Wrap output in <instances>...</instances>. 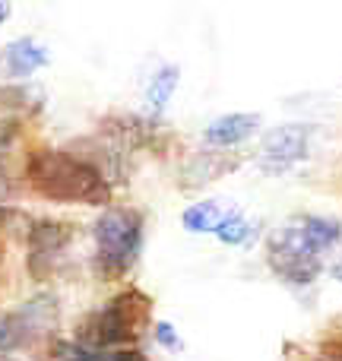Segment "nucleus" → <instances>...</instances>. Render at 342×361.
Masks as SVG:
<instances>
[{
  "instance_id": "obj_1",
  "label": "nucleus",
  "mask_w": 342,
  "mask_h": 361,
  "mask_svg": "<svg viewBox=\"0 0 342 361\" xmlns=\"http://www.w3.org/2000/svg\"><path fill=\"white\" fill-rule=\"evenodd\" d=\"M32 190L54 203L105 206L111 203V180L99 162L70 149H38L25 165Z\"/></svg>"
},
{
  "instance_id": "obj_2",
  "label": "nucleus",
  "mask_w": 342,
  "mask_h": 361,
  "mask_svg": "<svg viewBox=\"0 0 342 361\" xmlns=\"http://www.w3.org/2000/svg\"><path fill=\"white\" fill-rule=\"evenodd\" d=\"M152 317V298L143 295L140 288H127V292L114 295L105 307H99L95 314H89L83 324L80 343L89 349H114V345L137 343L146 333Z\"/></svg>"
},
{
  "instance_id": "obj_3",
  "label": "nucleus",
  "mask_w": 342,
  "mask_h": 361,
  "mask_svg": "<svg viewBox=\"0 0 342 361\" xmlns=\"http://www.w3.org/2000/svg\"><path fill=\"white\" fill-rule=\"evenodd\" d=\"M95 260L111 279L130 273L143 254V212L133 206H108L92 225Z\"/></svg>"
},
{
  "instance_id": "obj_4",
  "label": "nucleus",
  "mask_w": 342,
  "mask_h": 361,
  "mask_svg": "<svg viewBox=\"0 0 342 361\" xmlns=\"http://www.w3.org/2000/svg\"><path fill=\"white\" fill-rule=\"evenodd\" d=\"M267 263L286 286H311L324 269V254L314 247V241L305 235L298 216L267 238Z\"/></svg>"
},
{
  "instance_id": "obj_5",
  "label": "nucleus",
  "mask_w": 342,
  "mask_h": 361,
  "mask_svg": "<svg viewBox=\"0 0 342 361\" xmlns=\"http://www.w3.org/2000/svg\"><path fill=\"white\" fill-rule=\"evenodd\" d=\"M54 320H57V305L48 295H38V298L25 301L19 311L0 317V355H10V349L32 345L38 336L51 333Z\"/></svg>"
},
{
  "instance_id": "obj_6",
  "label": "nucleus",
  "mask_w": 342,
  "mask_h": 361,
  "mask_svg": "<svg viewBox=\"0 0 342 361\" xmlns=\"http://www.w3.org/2000/svg\"><path fill=\"white\" fill-rule=\"evenodd\" d=\"M311 140L314 127L311 124H279L263 137L260 143V169L267 175H286L295 165H301L311 156Z\"/></svg>"
},
{
  "instance_id": "obj_7",
  "label": "nucleus",
  "mask_w": 342,
  "mask_h": 361,
  "mask_svg": "<svg viewBox=\"0 0 342 361\" xmlns=\"http://www.w3.org/2000/svg\"><path fill=\"white\" fill-rule=\"evenodd\" d=\"M25 238H29V269L32 276L42 279L54 269V263L63 257L67 244L73 241V225L57 222V219H42L25 231Z\"/></svg>"
},
{
  "instance_id": "obj_8",
  "label": "nucleus",
  "mask_w": 342,
  "mask_h": 361,
  "mask_svg": "<svg viewBox=\"0 0 342 361\" xmlns=\"http://www.w3.org/2000/svg\"><path fill=\"white\" fill-rule=\"evenodd\" d=\"M257 130H260V114H248V111L222 114V118L206 124L203 143L209 149H235V146L248 143Z\"/></svg>"
},
{
  "instance_id": "obj_9",
  "label": "nucleus",
  "mask_w": 342,
  "mask_h": 361,
  "mask_svg": "<svg viewBox=\"0 0 342 361\" xmlns=\"http://www.w3.org/2000/svg\"><path fill=\"white\" fill-rule=\"evenodd\" d=\"M0 61H4V70L6 76H13V80H25V76H32L35 70L48 67L51 54L44 44H38L35 38H16V42H10L4 48V54H0Z\"/></svg>"
},
{
  "instance_id": "obj_10",
  "label": "nucleus",
  "mask_w": 342,
  "mask_h": 361,
  "mask_svg": "<svg viewBox=\"0 0 342 361\" xmlns=\"http://www.w3.org/2000/svg\"><path fill=\"white\" fill-rule=\"evenodd\" d=\"M225 212L228 209H225L222 203H216V200H200V203L187 206L181 222H184V228L193 231V235H216V228L222 225Z\"/></svg>"
},
{
  "instance_id": "obj_11",
  "label": "nucleus",
  "mask_w": 342,
  "mask_h": 361,
  "mask_svg": "<svg viewBox=\"0 0 342 361\" xmlns=\"http://www.w3.org/2000/svg\"><path fill=\"white\" fill-rule=\"evenodd\" d=\"M178 80H181V70L171 67V63H165V67H159L156 73H152L149 86H146V108H149L152 118H159V114L169 108L174 89H178Z\"/></svg>"
},
{
  "instance_id": "obj_12",
  "label": "nucleus",
  "mask_w": 342,
  "mask_h": 361,
  "mask_svg": "<svg viewBox=\"0 0 342 361\" xmlns=\"http://www.w3.org/2000/svg\"><path fill=\"white\" fill-rule=\"evenodd\" d=\"M216 238L222 244H228V247H244V244H250L257 238V225L241 209H228L222 225L216 228Z\"/></svg>"
},
{
  "instance_id": "obj_13",
  "label": "nucleus",
  "mask_w": 342,
  "mask_h": 361,
  "mask_svg": "<svg viewBox=\"0 0 342 361\" xmlns=\"http://www.w3.org/2000/svg\"><path fill=\"white\" fill-rule=\"evenodd\" d=\"M235 169V162H225L222 159V152H203L200 159H193L190 162V169H187V175L190 178H197L193 184H206V180H216L219 175H225V171H231Z\"/></svg>"
},
{
  "instance_id": "obj_14",
  "label": "nucleus",
  "mask_w": 342,
  "mask_h": 361,
  "mask_svg": "<svg viewBox=\"0 0 342 361\" xmlns=\"http://www.w3.org/2000/svg\"><path fill=\"white\" fill-rule=\"evenodd\" d=\"M51 355L57 361H105V352L102 349H89V345L73 343V339H57L51 345Z\"/></svg>"
},
{
  "instance_id": "obj_15",
  "label": "nucleus",
  "mask_w": 342,
  "mask_h": 361,
  "mask_svg": "<svg viewBox=\"0 0 342 361\" xmlns=\"http://www.w3.org/2000/svg\"><path fill=\"white\" fill-rule=\"evenodd\" d=\"M314 361H342V333H333L314 352Z\"/></svg>"
},
{
  "instance_id": "obj_16",
  "label": "nucleus",
  "mask_w": 342,
  "mask_h": 361,
  "mask_svg": "<svg viewBox=\"0 0 342 361\" xmlns=\"http://www.w3.org/2000/svg\"><path fill=\"white\" fill-rule=\"evenodd\" d=\"M156 343L162 345V349H169V352H178L181 349V336H178V330H174L171 324H156Z\"/></svg>"
},
{
  "instance_id": "obj_17",
  "label": "nucleus",
  "mask_w": 342,
  "mask_h": 361,
  "mask_svg": "<svg viewBox=\"0 0 342 361\" xmlns=\"http://www.w3.org/2000/svg\"><path fill=\"white\" fill-rule=\"evenodd\" d=\"M105 361H149L140 349H118V352H105Z\"/></svg>"
},
{
  "instance_id": "obj_18",
  "label": "nucleus",
  "mask_w": 342,
  "mask_h": 361,
  "mask_svg": "<svg viewBox=\"0 0 342 361\" xmlns=\"http://www.w3.org/2000/svg\"><path fill=\"white\" fill-rule=\"evenodd\" d=\"M333 279H336V282H342V260H336V263H333Z\"/></svg>"
},
{
  "instance_id": "obj_19",
  "label": "nucleus",
  "mask_w": 342,
  "mask_h": 361,
  "mask_svg": "<svg viewBox=\"0 0 342 361\" xmlns=\"http://www.w3.org/2000/svg\"><path fill=\"white\" fill-rule=\"evenodd\" d=\"M10 13H13V6H10V4H0V23H4V19L10 16Z\"/></svg>"
},
{
  "instance_id": "obj_20",
  "label": "nucleus",
  "mask_w": 342,
  "mask_h": 361,
  "mask_svg": "<svg viewBox=\"0 0 342 361\" xmlns=\"http://www.w3.org/2000/svg\"><path fill=\"white\" fill-rule=\"evenodd\" d=\"M0 361H23V358H16V355H0Z\"/></svg>"
}]
</instances>
